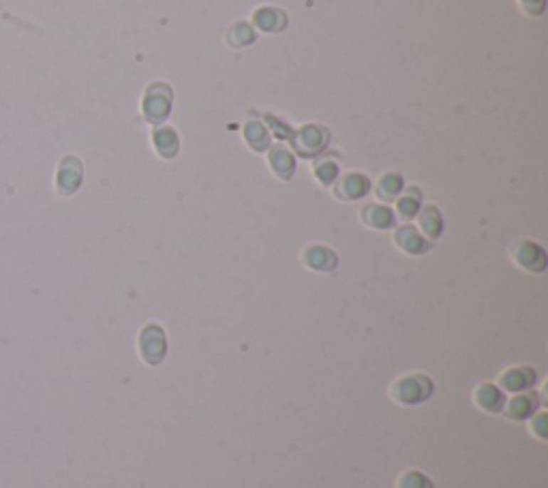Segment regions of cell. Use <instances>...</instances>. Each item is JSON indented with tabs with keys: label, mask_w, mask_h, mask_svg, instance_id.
<instances>
[{
	"label": "cell",
	"mask_w": 548,
	"mask_h": 488,
	"mask_svg": "<svg viewBox=\"0 0 548 488\" xmlns=\"http://www.w3.org/2000/svg\"><path fill=\"white\" fill-rule=\"evenodd\" d=\"M516 255V262L525 268V270H531V272H542L544 266H546V258H544V251L537 247V244H531V242H518L516 249L512 251Z\"/></svg>",
	"instance_id": "8992f818"
},
{
	"label": "cell",
	"mask_w": 548,
	"mask_h": 488,
	"mask_svg": "<svg viewBox=\"0 0 548 488\" xmlns=\"http://www.w3.org/2000/svg\"><path fill=\"white\" fill-rule=\"evenodd\" d=\"M539 407V396L531 390L527 392H518L514 394L510 401H505L503 405V413L510 418V420H516V422H522V420H529L535 409Z\"/></svg>",
	"instance_id": "277c9868"
},
{
	"label": "cell",
	"mask_w": 548,
	"mask_h": 488,
	"mask_svg": "<svg viewBox=\"0 0 548 488\" xmlns=\"http://www.w3.org/2000/svg\"><path fill=\"white\" fill-rule=\"evenodd\" d=\"M396 488H435L433 479L420 469H407L399 475Z\"/></svg>",
	"instance_id": "ba28073f"
},
{
	"label": "cell",
	"mask_w": 548,
	"mask_h": 488,
	"mask_svg": "<svg viewBox=\"0 0 548 488\" xmlns=\"http://www.w3.org/2000/svg\"><path fill=\"white\" fill-rule=\"evenodd\" d=\"M420 221H422V227L426 229L428 235H433V238L439 235V231H441V216H439V212L435 208H426Z\"/></svg>",
	"instance_id": "7c38bea8"
},
{
	"label": "cell",
	"mask_w": 548,
	"mask_h": 488,
	"mask_svg": "<svg viewBox=\"0 0 548 488\" xmlns=\"http://www.w3.org/2000/svg\"><path fill=\"white\" fill-rule=\"evenodd\" d=\"M433 390H435V383L428 375L411 373V375L399 377L392 383L390 396L399 405H420V403H424L433 396Z\"/></svg>",
	"instance_id": "6da1fadb"
},
{
	"label": "cell",
	"mask_w": 548,
	"mask_h": 488,
	"mask_svg": "<svg viewBox=\"0 0 548 488\" xmlns=\"http://www.w3.org/2000/svg\"><path fill=\"white\" fill-rule=\"evenodd\" d=\"M139 356L148 366H159L167 356V339L161 326L150 324L139 334Z\"/></svg>",
	"instance_id": "7a4b0ae2"
},
{
	"label": "cell",
	"mask_w": 548,
	"mask_h": 488,
	"mask_svg": "<svg viewBox=\"0 0 548 488\" xmlns=\"http://www.w3.org/2000/svg\"><path fill=\"white\" fill-rule=\"evenodd\" d=\"M537 375L531 366H512L507 368L505 373H501L499 377V388L503 392H512V394H518V392H527L533 388Z\"/></svg>",
	"instance_id": "3957f363"
},
{
	"label": "cell",
	"mask_w": 548,
	"mask_h": 488,
	"mask_svg": "<svg viewBox=\"0 0 548 488\" xmlns=\"http://www.w3.org/2000/svg\"><path fill=\"white\" fill-rule=\"evenodd\" d=\"M364 221L373 227H388L392 223V214L381 206H369L364 210Z\"/></svg>",
	"instance_id": "30bf717a"
},
{
	"label": "cell",
	"mask_w": 548,
	"mask_h": 488,
	"mask_svg": "<svg viewBox=\"0 0 548 488\" xmlns=\"http://www.w3.org/2000/svg\"><path fill=\"white\" fill-rule=\"evenodd\" d=\"M307 262H309L311 268L326 272V270H332V268H334L337 258H334L330 251H326L324 247H313L311 251H307Z\"/></svg>",
	"instance_id": "9c48e42d"
},
{
	"label": "cell",
	"mask_w": 548,
	"mask_h": 488,
	"mask_svg": "<svg viewBox=\"0 0 548 488\" xmlns=\"http://www.w3.org/2000/svg\"><path fill=\"white\" fill-rule=\"evenodd\" d=\"M535 426H533V430H535V435L539 437V439H546V433H544V424H546V413H539V415H535L533 420H531Z\"/></svg>",
	"instance_id": "4fadbf2b"
},
{
	"label": "cell",
	"mask_w": 548,
	"mask_h": 488,
	"mask_svg": "<svg viewBox=\"0 0 548 488\" xmlns=\"http://www.w3.org/2000/svg\"><path fill=\"white\" fill-rule=\"evenodd\" d=\"M367 191V182L364 178H358V176H349L345 180V184H341V191L339 195H345V199H356L358 195H362Z\"/></svg>",
	"instance_id": "8fae6325"
},
{
	"label": "cell",
	"mask_w": 548,
	"mask_h": 488,
	"mask_svg": "<svg viewBox=\"0 0 548 488\" xmlns=\"http://www.w3.org/2000/svg\"><path fill=\"white\" fill-rule=\"evenodd\" d=\"M396 240H399V244H401V249L407 251V253H411V255H420V253L426 251V242H424V240L416 233V229H411V227H403V229L399 231Z\"/></svg>",
	"instance_id": "52a82bcc"
},
{
	"label": "cell",
	"mask_w": 548,
	"mask_h": 488,
	"mask_svg": "<svg viewBox=\"0 0 548 488\" xmlns=\"http://www.w3.org/2000/svg\"><path fill=\"white\" fill-rule=\"evenodd\" d=\"M473 401L480 409H484L486 413H501L503 405H505V394L499 386L495 383H482L475 388L473 392Z\"/></svg>",
	"instance_id": "5b68a950"
}]
</instances>
